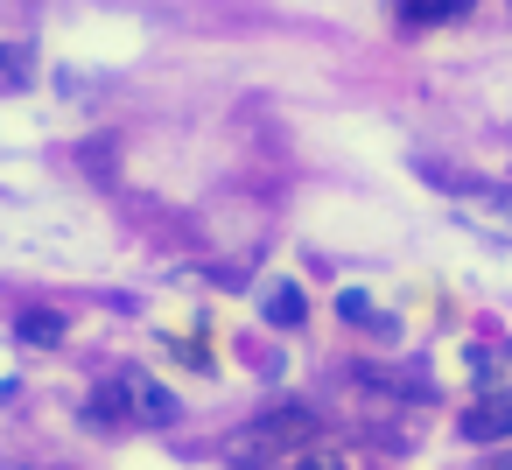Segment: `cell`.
<instances>
[{
  "label": "cell",
  "instance_id": "6da1fadb",
  "mask_svg": "<svg viewBox=\"0 0 512 470\" xmlns=\"http://www.w3.org/2000/svg\"><path fill=\"white\" fill-rule=\"evenodd\" d=\"M302 442H316V414L288 400V407H267V414H253L246 428H232L225 456H232L239 470H281Z\"/></svg>",
  "mask_w": 512,
  "mask_h": 470
},
{
  "label": "cell",
  "instance_id": "7a4b0ae2",
  "mask_svg": "<svg viewBox=\"0 0 512 470\" xmlns=\"http://www.w3.org/2000/svg\"><path fill=\"white\" fill-rule=\"evenodd\" d=\"M449 204H456V218L470 232H484L491 246H512V190H498V183H456Z\"/></svg>",
  "mask_w": 512,
  "mask_h": 470
},
{
  "label": "cell",
  "instance_id": "3957f363",
  "mask_svg": "<svg viewBox=\"0 0 512 470\" xmlns=\"http://www.w3.org/2000/svg\"><path fill=\"white\" fill-rule=\"evenodd\" d=\"M113 393H120V400L134 407V421H148V428H162V421H176V414H183V407H176V393H169L162 379H148L141 365H127Z\"/></svg>",
  "mask_w": 512,
  "mask_h": 470
},
{
  "label": "cell",
  "instance_id": "277c9868",
  "mask_svg": "<svg viewBox=\"0 0 512 470\" xmlns=\"http://www.w3.org/2000/svg\"><path fill=\"white\" fill-rule=\"evenodd\" d=\"M456 435L463 442H512V393H484L477 407H463Z\"/></svg>",
  "mask_w": 512,
  "mask_h": 470
},
{
  "label": "cell",
  "instance_id": "5b68a950",
  "mask_svg": "<svg viewBox=\"0 0 512 470\" xmlns=\"http://www.w3.org/2000/svg\"><path fill=\"white\" fill-rule=\"evenodd\" d=\"M260 323L295 330V323H302V288H295V281H267V288H260Z\"/></svg>",
  "mask_w": 512,
  "mask_h": 470
},
{
  "label": "cell",
  "instance_id": "8992f818",
  "mask_svg": "<svg viewBox=\"0 0 512 470\" xmlns=\"http://www.w3.org/2000/svg\"><path fill=\"white\" fill-rule=\"evenodd\" d=\"M470 8V0H400V22L407 29H442V22H456Z\"/></svg>",
  "mask_w": 512,
  "mask_h": 470
},
{
  "label": "cell",
  "instance_id": "52a82bcc",
  "mask_svg": "<svg viewBox=\"0 0 512 470\" xmlns=\"http://www.w3.org/2000/svg\"><path fill=\"white\" fill-rule=\"evenodd\" d=\"M36 71V50L29 43H0V92H22Z\"/></svg>",
  "mask_w": 512,
  "mask_h": 470
},
{
  "label": "cell",
  "instance_id": "ba28073f",
  "mask_svg": "<svg viewBox=\"0 0 512 470\" xmlns=\"http://www.w3.org/2000/svg\"><path fill=\"white\" fill-rule=\"evenodd\" d=\"M15 330H22L29 344H64V316H57V309H22Z\"/></svg>",
  "mask_w": 512,
  "mask_h": 470
},
{
  "label": "cell",
  "instance_id": "9c48e42d",
  "mask_svg": "<svg viewBox=\"0 0 512 470\" xmlns=\"http://www.w3.org/2000/svg\"><path fill=\"white\" fill-rule=\"evenodd\" d=\"M337 309H344V316H351V323H365V330H379V337H386V330H393V316H379V309H372V295H344V302H337Z\"/></svg>",
  "mask_w": 512,
  "mask_h": 470
},
{
  "label": "cell",
  "instance_id": "30bf717a",
  "mask_svg": "<svg viewBox=\"0 0 512 470\" xmlns=\"http://www.w3.org/2000/svg\"><path fill=\"white\" fill-rule=\"evenodd\" d=\"M295 470H351V463H344V456H302Z\"/></svg>",
  "mask_w": 512,
  "mask_h": 470
},
{
  "label": "cell",
  "instance_id": "8fae6325",
  "mask_svg": "<svg viewBox=\"0 0 512 470\" xmlns=\"http://www.w3.org/2000/svg\"><path fill=\"white\" fill-rule=\"evenodd\" d=\"M498 470H512V456H505V463H498Z\"/></svg>",
  "mask_w": 512,
  "mask_h": 470
}]
</instances>
